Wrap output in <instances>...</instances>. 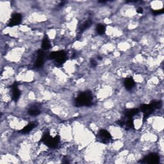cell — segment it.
<instances>
[{
  "label": "cell",
  "mask_w": 164,
  "mask_h": 164,
  "mask_svg": "<svg viewBox=\"0 0 164 164\" xmlns=\"http://www.w3.org/2000/svg\"><path fill=\"white\" fill-rule=\"evenodd\" d=\"M42 48L43 50H48L51 48V44L49 39L46 36L44 37L42 42Z\"/></svg>",
  "instance_id": "5bb4252c"
},
{
  "label": "cell",
  "mask_w": 164,
  "mask_h": 164,
  "mask_svg": "<svg viewBox=\"0 0 164 164\" xmlns=\"http://www.w3.org/2000/svg\"><path fill=\"white\" fill-rule=\"evenodd\" d=\"M137 13H139V14H142V13L143 12L142 8H138V9H137Z\"/></svg>",
  "instance_id": "44dd1931"
},
{
  "label": "cell",
  "mask_w": 164,
  "mask_h": 164,
  "mask_svg": "<svg viewBox=\"0 0 164 164\" xmlns=\"http://www.w3.org/2000/svg\"><path fill=\"white\" fill-rule=\"evenodd\" d=\"M140 110L144 114V120H146L147 118H148L152 112L156 110H155L153 106L151 105V104L149 105L144 104L140 106Z\"/></svg>",
  "instance_id": "5b68a950"
},
{
  "label": "cell",
  "mask_w": 164,
  "mask_h": 164,
  "mask_svg": "<svg viewBox=\"0 0 164 164\" xmlns=\"http://www.w3.org/2000/svg\"><path fill=\"white\" fill-rule=\"evenodd\" d=\"M150 104H151V105L153 106L155 110L160 108L161 106H162V102L160 101H152Z\"/></svg>",
  "instance_id": "ac0fdd59"
},
{
  "label": "cell",
  "mask_w": 164,
  "mask_h": 164,
  "mask_svg": "<svg viewBox=\"0 0 164 164\" xmlns=\"http://www.w3.org/2000/svg\"><path fill=\"white\" fill-rule=\"evenodd\" d=\"M140 110L138 108H132V109H127L124 112V115L126 118H132L135 115L139 113Z\"/></svg>",
  "instance_id": "30bf717a"
},
{
  "label": "cell",
  "mask_w": 164,
  "mask_h": 164,
  "mask_svg": "<svg viewBox=\"0 0 164 164\" xmlns=\"http://www.w3.org/2000/svg\"><path fill=\"white\" fill-rule=\"evenodd\" d=\"M152 13L155 15H158V14H161L163 13V9H161V10H153L152 11Z\"/></svg>",
  "instance_id": "d6986e66"
},
{
  "label": "cell",
  "mask_w": 164,
  "mask_h": 164,
  "mask_svg": "<svg viewBox=\"0 0 164 164\" xmlns=\"http://www.w3.org/2000/svg\"><path fill=\"white\" fill-rule=\"evenodd\" d=\"M91 65L93 66V67H95V66L97 65V62L93 59L91 60Z\"/></svg>",
  "instance_id": "ffe728a7"
},
{
  "label": "cell",
  "mask_w": 164,
  "mask_h": 164,
  "mask_svg": "<svg viewBox=\"0 0 164 164\" xmlns=\"http://www.w3.org/2000/svg\"><path fill=\"white\" fill-rule=\"evenodd\" d=\"M135 86V82L132 78H127L125 81V87L128 91L131 90Z\"/></svg>",
  "instance_id": "7c38bea8"
},
{
  "label": "cell",
  "mask_w": 164,
  "mask_h": 164,
  "mask_svg": "<svg viewBox=\"0 0 164 164\" xmlns=\"http://www.w3.org/2000/svg\"><path fill=\"white\" fill-rule=\"evenodd\" d=\"M50 58L52 60H54L55 62L59 64H63L66 60V54L64 51H54L50 54Z\"/></svg>",
  "instance_id": "3957f363"
},
{
  "label": "cell",
  "mask_w": 164,
  "mask_h": 164,
  "mask_svg": "<svg viewBox=\"0 0 164 164\" xmlns=\"http://www.w3.org/2000/svg\"><path fill=\"white\" fill-rule=\"evenodd\" d=\"M41 142L50 148H56L60 142V137H51L48 133H45L41 139Z\"/></svg>",
  "instance_id": "7a4b0ae2"
},
{
  "label": "cell",
  "mask_w": 164,
  "mask_h": 164,
  "mask_svg": "<svg viewBox=\"0 0 164 164\" xmlns=\"http://www.w3.org/2000/svg\"><path fill=\"white\" fill-rule=\"evenodd\" d=\"M99 137L101 142L105 144L108 142L112 139L111 134L106 129H101L99 131Z\"/></svg>",
  "instance_id": "8992f818"
},
{
  "label": "cell",
  "mask_w": 164,
  "mask_h": 164,
  "mask_svg": "<svg viewBox=\"0 0 164 164\" xmlns=\"http://www.w3.org/2000/svg\"><path fill=\"white\" fill-rule=\"evenodd\" d=\"M44 63V52L43 50H40L37 52V57L34 65L37 68L42 67Z\"/></svg>",
  "instance_id": "52a82bcc"
},
{
  "label": "cell",
  "mask_w": 164,
  "mask_h": 164,
  "mask_svg": "<svg viewBox=\"0 0 164 164\" xmlns=\"http://www.w3.org/2000/svg\"><path fill=\"white\" fill-rule=\"evenodd\" d=\"M124 127L127 129H130L134 128L133 120L132 118H127V120H125V123Z\"/></svg>",
  "instance_id": "2e32d148"
},
{
  "label": "cell",
  "mask_w": 164,
  "mask_h": 164,
  "mask_svg": "<svg viewBox=\"0 0 164 164\" xmlns=\"http://www.w3.org/2000/svg\"><path fill=\"white\" fill-rule=\"evenodd\" d=\"M22 21V16L20 14H14L12 15V18H11L9 23H8V27H12L14 26H17Z\"/></svg>",
  "instance_id": "ba28073f"
},
{
  "label": "cell",
  "mask_w": 164,
  "mask_h": 164,
  "mask_svg": "<svg viewBox=\"0 0 164 164\" xmlns=\"http://www.w3.org/2000/svg\"><path fill=\"white\" fill-rule=\"evenodd\" d=\"M28 114L30 115L31 116H37L38 115L41 114V110H40L39 108L36 105L31 106V107L28 110Z\"/></svg>",
  "instance_id": "8fae6325"
},
{
  "label": "cell",
  "mask_w": 164,
  "mask_h": 164,
  "mask_svg": "<svg viewBox=\"0 0 164 164\" xmlns=\"http://www.w3.org/2000/svg\"><path fill=\"white\" fill-rule=\"evenodd\" d=\"M96 30L97 31V33L99 34V35H103V34L105 33L106 27L104 24H98L96 26Z\"/></svg>",
  "instance_id": "e0dca14e"
},
{
  "label": "cell",
  "mask_w": 164,
  "mask_h": 164,
  "mask_svg": "<svg viewBox=\"0 0 164 164\" xmlns=\"http://www.w3.org/2000/svg\"><path fill=\"white\" fill-rule=\"evenodd\" d=\"M93 97L90 91H86L80 93L75 101L74 105L76 106H89L93 104Z\"/></svg>",
  "instance_id": "6da1fadb"
},
{
  "label": "cell",
  "mask_w": 164,
  "mask_h": 164,
  "mask_svg": "<svg viewBox=\"0 0 164 164\" xmlns=\"http://www.w3.org/2000/svg\"><path fill=\"white\" fill-rule=\"evenodd\" d=\"M12 98L14 101H17L20 97V95H21V93H20V91L18 88V83L15 82L14 84L12 85Z\"/></svg>",
  "instance_id": "9c48e42d"
},
{
  "label": "cell",
  "mask_w": 164,
  "mask_h": 164,
  "mask_svg": "<svg viewBox=\"0 0 164 164\" xmlns=\"http://www.w3.org/2000/svg\"><path fill=\"white\" fill-rule=\"evenodd\" d=\"M91 24H92V21L91 19H88L87 21H85L81 26H80V27L79 28L80 33H83L85 30L88 29V28L91 27Z\"/></svg>",
  "instance_id": "4fadbf2b"
},
{
  "label": "cell",
  "mask_w": 164,
  "mask_h": 164,
  "mask_svg": "<svg viewBox=\"0 0 164 164\" xmlns=\"http://www.w3.org/2000/svg\"><path fill=\"white\" fill-rule=\"evenodd\" d=\"M160 162V157L157 153H151L140 161V163L148 164H157Z\"/></svg>",
  "instance_id": "277c9868"
},
{
  "label": "cell",
  "mask_w": 164,
  "mask_h": 164,
  "mask_svg": "<svg viewBox=\"0 0 164 164\" xmlns=\"http://www.w3.org/2000/svg\"><path fill=\"white\" fill-rule=\"evenodd\" d=\"M36 125H37L35 122H30V124H28L27 126H25L23 129H21V132L22 133H28V132H30L31 130H32V129L35 127Z\"/></svg>",
  "instance_id": "9a60e30c"
}]
</instances>
